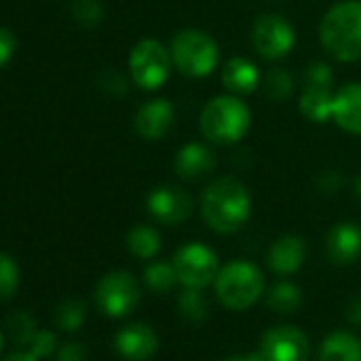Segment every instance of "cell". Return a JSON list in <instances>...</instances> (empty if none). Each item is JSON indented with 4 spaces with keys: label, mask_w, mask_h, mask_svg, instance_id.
<instances>
[{
    "label": "cell",
    "mask_w": 361,
    "mask_h": 361,
    "mask_svg": "<svg viewBox=\"0 0 361 361\" xmlns=\"http://www.w3.org/2000/svg\"><path fill=\"white\" fill-rule=\"evenodd\" d=\"M20 287V268L7 253H0V302L16 295Z\"/></svg>",
    "instance_id": "obj_28"
},
{
    "label": "cell",
    "mask_w": 361,
    "mask_h": 361,
    "mask_svg": "<svg viewBox=\"0 0 361 361\" xmlns=\"http://www.w3.org/2000/svg\"><path fill=\"white\" fill-rule=\"evenodd\" d=\"M54 350H58V338L54 331H37L30 340V353L39 359L54 355Z\"/></svg>",
    "instance_id": "obj_31"
},
{
    "label": "cell",
    "mask_w": 361,
    "mask_h": 361,
    "mask_svg": "<svg viewBox=\"0 0 361 361\" xmlns=\"http://www.w3.org/2000/svg\"><path fill=\"white\" fill-rule=\"evenodd\" d=\"M71 13H73V20L83 28H96L104 16L100 0H75Z\"/></svg>",
    "instance_id": "obj_29"
},
{
    "label": "cell",
    "mask_w": 361,
    "mask_h": 361,
    "mask_svg": "<svg viewBox=\"0 0 361 361\" xmlns=\"http://www.w3.org/2000/svg\"><path fill=\"white\" fill-rule=\"evenodd\" d=\"M251 128L249 106L234 94L213 98L200 113V132L209 142L234 145Z\"/></svg>",
    "instance_id": "obj_3"
},
{
    "label": "cell",
    "mask_w": 361,
    "mask_h": 361,
    "mask_svg": "<svg viewBox=\"0 0 361 361\" xmlns=\"http://www.w3.org/2000/svg\"><path fill=\"white\" fill-rule=\"evenodd\" d=\"M300 113L312 123H325L334 115V94L329 87L306 85L300 96Z\"/></svg>",
    "instance_id": "obj_20"
},
{
    "label": "cell",
    "mask_w": 361,
    "mask_h": 361,
    "mask_svg": "<svg viewBox=\"0 0 361 361\" xmlns=\"http://www.w3.org/2000/svg\"><path fill=\"white\" fill-rule=\"evenodd\" d=\"M128 249L134 257H140V259H151L159 253V247H161V240H159V234L155 232V228L151 226H136L130 230L128 238Z\"/></svg>",
    "instance_id": "obj_22"
},
{
    "label": "cell",
    "mask_w": 361,
    "mask_h": 361,
    "mask_svg": "<svg viewBox=\"0 0 361 361\" xmlns=\"http://www.w3.org/2000/svg\"><path fill=\"white\" fill-rule=\"evenodd\" d=\"M319 361H361V340L350 331L336 329L321 342Z\"/></svg>",
    "instance_id": "obj_19"
},
{
    "label": "cell",
    "mask_w": 361,
    "mask_h": 361,
    "mask_svg": "<svg viewBox=\"0 0 361 361\" xmlns=\"http://www.w3.org/2000/svg\"><path fill=\"white\" fill-rule=\"evenodd\" d=\"M174 123V106L164 100V98H155L145 102L134 119L136 132L145 138V140H159L164 138L170 128Z\"/></svg>",
    "instance_id": "obj_13"
},
{
    "label": "cell",
    "mask_w": 361,
    "mask_h": 361,
    "mask_svg": "<svg viewBox=\"0 0 361 361\" xmlns=\"http://www.w3.org/2000/svg\"><path fill=\"white\" fill-rule=\"evenodd\" d=\"M3 346H5V338H3V334H0V353H3Z\"/></svg>",
    "instance_id": "obj_40"
},
{
    "label": "cell",
    "mask_w": 361,
    "mask_h": 361,
    "mask_svg": "<svg viewBox=\"0 0 361 361\" xmlns=\"http://www.w3.org/2000/svg\"><path fill=\"white\" fill-rule=\"evenodd\" d=\"M147 211L164 226H178L192 215V196L176 185H159L147 196Z\"/></svg>",
    "instance_id": "obj_11"
},
{
    "label": "cell",
    "mask_w": 361,
    "mask_h": 361,
    "mask_svg": "<svg viewBox=\"0 0 361 361\" xmlns=\"http://www.w3.org/2000/svg\"><path fill=\"white\" fill-rule=\"evenodd\" d=\"M353 192H355V196L361 200V176H357L355 178V185H353Z\"/></svg>",
    "instance_id": "obj_39"
},
{
    "label": "cell",
    "mask_w": 361,
    "mask_h": 361,
    "mask_svg": "<svg viewBox=\"0 0 361 361\" xmlns=\"http://www.w3.org/2000/svg\"><path fill=\"white\" fill-rule=\"evenodd\" d=\"M331 119L344 132L361 134V83H348L334 96Z\"/></svg>",
    "instance_id": "obj_17"
},
{
    "label": "cell",
    "mask_w": 361,
    "mask_h": 361,
    "mask_svg": "<svg viewBox=\"0 0 361 361\" xmlns=\"http://www.w3.org/2000/svg\"><path fill=\"white\" fill-rule=\"evenodd\" d=\"M85 359H87L85 346L83 344H77V342L64 344L58 350V361H85Z\"/></svg>",
    "instance_id": "obj_35"
},
{
    "label": "cell",
    "mask_w": 361,
    "mask_h": 361,
    "mask_svg": "<svg viewBox=\"0 0 361 361\" xmlns=\"http://www.w3.org/2000/svg\"><path fill=\"white\" fill-rule=\"evenodd\" d=\"M215 293L224 306L232 310H245L262 298L264 274L251 262L245 259L230 262L217 272Z\"/></svg>",
    "instance_id": "obj_4"
},
{
    "label": "cell",
    "mask_w": 361,
    "mask_h": 361,
    "mask_svg": "<svg viewBox=\"0 0 361 361\" xmlns=\"http://www.w3.org/2000/svg\"><path fill=\"white\" fill-rule=\"evenodd\" d=\"M157 334L145 323H132L115 336L117 353L128 361H147L157 350Z\"/></svg>",
    "instance_id": "obj_12"
},
{
    "label": "cell",
    "mask_w": 361,
    "mask_h": 361,
    "mask_svg": "<svg viewBox=\"0 0 361 361\" xmlns=\"http://www.w3.org/2000/svg\"><path fill=\"white\" fill-rule=\"evenodd\" d=\"M16 47H18V43H16L13 32L7 28H0V66H5L13 58Z\"/></svg>",
    "instance_id": "obj_34"
},
{
    "label": "cell",
    "mask_w": 361,
    "mask_h": 361,
    "mask_svg": "<svg viewBox=\"0 0 361 361\" xmlns=\"http://www.w3.org/2000/svg\"><path fill=\"white\" fill-rule=\"evenodd\" d=\"M264 90L266 96L274 102H283L291 96L293 92V77L285 68H274L266 75L264 79Z\"/></svg>",
    "instance_id": "obj_25"
},
{
    "label": "cell",
    "mask_w": 361,
    "mask_h": 361,
    "mask_svg": "<svg viewBox=\"0 0 361 361\" xmlns=\"http://www.w3.org/2000/svg\"><path fill=\"white\" fill-rule=\"evenodd\" d=\"M5 361H39V357H35L32 353H13Z\"/></svg>",
    "instance_id": "obj_38"
},
{
    "label": "cell",
    "mask_w": 361,
    "mask_h": 361,
    "mask_svg": "<svg viewBox=\"0 0 361 361\" xmlns=\"http://www.w3.org/2000/svg\"><path fill=\"white\" fill-rule=\"evenodd\" d=\"M140 300V287L138 281L123 270L109 272L100 279L96 287V304L98 308L113 319L130 314Z\"/></svg>",
    "instance_id": "obj_8"
},
{
    "label": "cell",
    "mask_w": 361,
    "mask_h": 361,
    "mask_svg": "<svg viewBox=\"0 0 361 361\" xmlns=\"http://www.w3.org/2000/svg\"><path fill=\"white\" fill-rule=\"evenodd\" d=\"M172 68V58L170 51L155 39H142L140 43L134 45L130 54V75L134 83L147 92L159 90Z\"/></svg>",
    "instance_id": "obj_6"
},
{
    "label": "cell",
    "mask_w": 361,
    "mask_h": 361,
    "mask_svg": "<svg viewBox=\"0 0 361 361\" xmlns=\"http://www.w3.org/2000/svg\"><path fill=\"white\" fill-rule=\"evenodd\" d=\"M172 266L176 270V279L183 287L204 289L215 283L219 272V259L215 251L202 243H190L174 253Z\"/></svg>",
    "instance_id": "obj_7"
},
{
    "label": "cell",
    "mask_w": 361,
    "mask_h": 361,
    "mask_svg": "<svg viewBox=\"0 0 361 361\" xmlns=\"http://www.w3.org/2000/svg\"><path fill=\"white\" fill-rule=\"evenodd\" d=\"M319 37L323 49L338 62L361 60V0L334 5L321 20Z\"/></svg>",
    "instance_id": "obj_2"
},
{
    "label": "cell",
    "mask_w": 361,
    "mask_h": 361,
    "mask_svg": "<svg viewBox=\"0 0 361 361\" xmlns=\"http://www.w3.org/2000/svg\"><path fill=\"white\" fill-rule=\"evenodd\" d=\"M304 81L306 85H317V87H331L334 83V73L325 62H312L304 68Z\"/></svg>",
    "instance_id": "obj_30"
},
{
    "label": "cell",
    "mask_w": 361,
    "mask_h": 361,
    "mask_svg": "<svg viewBox=\"0 0 361 361\" xmlns=\"http://www.w3.org/2000/svg\"><path fill=\"white\" fill-rule=\"evenodd\" d=\"M259 353L264 361H308L310 344L300 327L276 325L262 336Z\"/></svg>",
    "instance_id": "obj_10"
},
{
    "label": "cell",
    "mask_w": 361,
    "mask_h": 361,
    "mask_svg": "<svg viewBox=\"0 0 361 361\" xmlns=\"http://www.w3.org/2000/svg\"><path fill=\"white\" fill-rule=\"evenodd\" d=\"M5 327H7V334L18 342V344H30V340L35 338L37 334V323L32 319V314L28 312H13L7 317L5 321Z\"/></svg>",
    "instance_id": "obj_26"
},
{
    "label": "cell",
    "mask_w": 361,
    "mask_h": 361,
    "mask_svg": "<svg viewBox=\"0 0 361 361\" xmlns=\"http://www.w3.org/2000/svg\"><path fill=\"white\" fill-rule=\"evenodd\" d=\"M342 183H344V180H342V176H340L338 170H325V172H321L319 178H317V188H319L321 192H325V194L338 192Z\"/></svg>",
    "instance_id": "obj_33"
},
{
    "label": "cell",
    "mask_w": 361,
    "mask_h": 361,
    "mask_svg": "<svg viewBox=\"0 0 361 361\" xmlns=\"http://www.w3.org/2000/svg\"><path fill=\"white\" fill-rule=\"evenodd\" d=\"M145 283L151 291L155 293H166L170 291L178 279H176V270L172 264L168 262H153L145 268Z\"/></svg>",
    "instance_id": "obj_24"
},
{
    "label": "cell",
    "mask_w": 361,
    "mask_h": 361,
    "mask_svg": "<svg viewBox=\"0 0 361 361\" xmlns=\"http://www.w3.org/2000/svg\"><path fill=\"white\" fill-rule=\"evenodd\" d=\"M224 361H264V357L257 350V353H247V355H232V357H228Z\"/></svg>",
    "instance_id": "obj_37"
},
{
    "label": "cell",
    "mask_w": 361,
    "mask_h": 361,
    "mask_svg": "<svg viewBox=\"0 0 361 361\" xmlns=\"http://www.w3.org/2000/svg\"><path fill=\"white\" fill-rule=\"evenodd\" d=\"M221 83L234 96L253 94L259 85V71L247 58H230L221 71Z\"/></svg>",
    "instance_id": "obj_18"
},
{
    "label": "cell",
    "mask_w": 361,
    "mask_h": 361,
    "mask_svg": "<svg viewBox=\"0 0 361 361\" xmlns=\"http://www.w3.org/2000/svg\"><path fill=\"white\" fill-rule=\"evenodd\" d=\"M217 157L215 151L202 142H190L180 147L174 159V170L180 178L185 180H200L215 172Z\"/></svg>",
    "instance_id": "obj_14"
},
{
    "label": "cell",
    "mask_w": 361,
    "mask_h": 361,
    "mask_svg": "<svg viewBox=\"0 0 361 361\" xmlns=\"http://www.w3.org/2000/svg\"><path fill=\"white\" fill-rule=\"evenodd\" d=\"M346 319L353 325H361V293L353 295L348 306H346Z\"/></svg>",
    "instance_id": "obj_36"
},
{
    "label": "cell",
    "mask_w": 361,
    "mask_h": 361,
    "mask_svg": "<svg viewBox=\"0 0 361 361\" xmlns=\"http://www.w3.org/2000/svg\"><path fill=\"white\" fill-rule=\"evenodd\" d=\"M266 304H268L270 310H274L279 314H289V312L300 308L302 291L298 289V285H293L289 281H281V283H276V285H272L268 289Z\"/></svg>",
    "instance_id": "obj_21"
},
{
    "label": "cell",
    "mask_w": 361,
    "mask_h": 361,
    "mask_svg": "<svg viewBox=\"0 0 361 361\" xmlns=\"http://www.w3.org/2000/svg\"><path fill=\"white\" fill-rule=\"evenodd\" d=\"M200 211L211 230L234 234L251 217V194L236 178H217L204 190Z\"/></svg>",
    "instance_id": "obj_1"
},
{
    "label": "cell",
    "mask_w": 361,
    "mask_h": 361,
    "mask_svg": "<svg viewBox=\"0 0 361 361\" xmlns=\"http://www.w3.org/2000/svg\"><path fill=\"white\" fill-rule=\"evenodd\" d=\"M306 243L298 234H285L281 236L268 251V266L272 272L287 276L298 272L306 262Z\"/></svg>",
    "instance_id": "obj_16"
},
{
    "label": "cell",
    "mask_w": 361,
    "mask_h": 361,
    "mask_svg": "<svg viewBox=\"0 0 361 361\" xmlns=\"http://www.w3.org/2000/svg\"><path fill=\"white\" fill-rule=\"evenodd\" d=\"M170 58L180 75L200 79L211 75L219 66V47L211 35L188 28L172 39Z\"/></svg>",
    "instance_id": "obj_5"
},
{
    "label": "cell",
    "mask_w": 361,
    "mask_h": 361,
    "mask_svg": "<svg viewBox=\"0 0 361 361\" xmlns=\"http://www.w3.org/2000/svg\"><path fill=\"white\" fill-rule=\"evenodd\" d=\"M58 327L66 331H77L85 323V304L81 300H66L56 310Z\"/></svg>",
    "instance_id": "obj_27"
},
{
    "label": "cell",
    "mask_w": 361,
    "mask_h": 361,
    "mask_svg": "<svg viewBox=\"0 0 361 361\" xmlns=\"http://www.w3.org/2000/svg\"><path fill=\"white\" fill-rule=\"evenodd\" d=\"M327 255L338 266H348L361 257V228L353 221L338 224L329 230L327 240Z\"/></svg>",
    "instance_id": "obj_15"
},
{
    "label": "cell",
    "mask_w": 361,
    "mask_h": 361,
    "mask_svg": "<svg viewBox=\"0 0 361 361\" xmlns=\"http://www.w3.org/2000/svg\"><path fill=\"white\" fill-rule=\"evenodd\" d=\"M200 291L202 289L185 287V291L178 298V312L183 317V321H188L192 325H200L209 319V302L204 300V295Z\"/></svg>",
    "instance_id": "obj_23"
},
{
    "label": "cell",
    "mask_w": 361,
    "mask_h": 361,
    "mask_svg": "<svg viewBox=\"0 0 361 361\" xmlns=\"http://www.w3.org/2000/svg\"><path fill=\"white\" fill-rule=\"evenodd\" d=\"M251 41H253V49L264 60H279V58H285L293 49L295 30L285 18L266 13L255 22Z\"/></svg>",
    "instance_id": "obj_9"
},
{
    "label": "cell",
    "mask_w": 361,
    "mask_h": 361,
    "mask_svg": "<svg viewBox=\"0 0 361 361\" xmlns=\"http://www.w3.org/2000/svg\"><path fill=\"white\" fill-rule=\"evenodd\" d=\"M100 87L106 92V94H113V96H121L128 92V81L121 73L117 71H104L100 75Z\"/></svg>",
    "instance_id": "obj_32"
}]
</instances>
